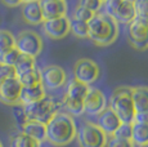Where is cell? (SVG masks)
Here are the masks:
<instances>
[{
    "label": "cell",
    "mask_w": 148,
    "mask_h": 147,
    "mask_svg": "<svg viewBox=\"0 0 148 147\" xmlns=\"http://www.w3.org/2000/svg\"><path fill=\"white\" fill-rule=\"evenodd\" d=\"M134 121L135 123H140V124H144V125H148V111L136 112Z\"/></svg>",
    "instance_id": "e575fe53"
},
{
    "label": "cell",
    "mask_w": 148,
    "mask_h": 147,
    "mask_svg": "<svg viewBox=\"0 0 148 147\" xmlns=\"http://www.w3.org/2000/svg\"><path fill=\"white\" fill-rule=\"evenodd\" d=\"M0 147H4V146H3V143H1V141H0Z\"/></svg>",
    "instance_id": "74e56055"
},
{
    "label": "cell",
    "mask_w": 148,
    "mask_h": 147,
    "mask_svg": "<svg viewBox=\"0 0 148 147\" xmlns=\"http://www.w3.org/2000/svg\"><path fill=\"white\" fill-rule=\"evenodd\" d=\"M70 32H72L76 38L85 39V38H88L89 27H88L86 22L76 21L73 18H70Z\"/></svg>",
    "instance_id": "484cf974"
},
{
    "label": "cell",
    "mask_w": 148,
    "mask_h": 147,
    "mask_svg": "<svg viewBox=\"0 0 148 147\" xmlns=\"http://www.w3.org/2000/svg\"><path fill=\"white\" fill-rule=\"evenodd\" d=\"M13 117H14V121L17 123V125H18L19 129L22 131V128L26 125V123L28 121L26 114H25L23 106H21V104H16V106H13Z\"/></svg>",
    "instance_id": "f1b7e54d"
},
{
    "label": "cell",
    "mask_w": 148,
    "mask_h": 147,
    "mask_svg": "<svg viewBox=\"0 0 148 147\" xmlns=\"http://www.w3.org/2000/svg\"><path fill=\"white\" fill-rule=\"evenodd\" d=\"M16 36L8 30H0V57L14 48Z\"/></svg>",
    "instance_id": "d4e9b609"
},
{
    "label": "cell",
    "mask_w": 148,
    "mask_h": 147,
    "mask_svg": "<svg viewBox=\"0 0 148 147\" xmlns=\"http://www.w3.org/2000/svg\"><path fill=\"white\" fill-rule=\"evenodd\" d=\"M40 145L41 143L28 137L23 132L17 133L10 138V147H40Z\"/></svg>",
    "instance_id": "cb8c5ba5"
},
{
    "label": "cell",
    "mask_w": 148,
    "mask_h": 147,
    "mask_svg": "<svg viewBox=\"0 0 148 147\" xmlns=\"http://www.w3.org/2000/svg\"><path fill=\"white\" fill-rule=\"evenodd\" d=\"M42 30L48 38L53 40H59L63 39L70 34V18L61 17V18L48 19L42 22Z\"/></svg>",
    "instance_id": "5bb4252c"
},
{
    "label": "cell",
    "mask_w": 148,
    "mask_h": 147,
    "mask_svg": "<svg viewBox=\"0 0 148 147\" xmlns=\"http://www.w3.org/2000/svg\"><path fill=\"white\" fill-rule=\"evenodd\" d=\"M103 14L112 18L116 23H130L136 18L134 1L130 0H107L102 4Z\"/></svg>",
    "instance_id": "5b68a950"
},
{
    "label": "cell",
    "mask_w": 148,
    "mask_h": 147,
    "mask_svg": "<svg viewBox=\"0 0 148 147\" xmlns=\"http://www.w3.org/2000/svg\"><path fill=\"white\" fill-rule=\"evenodd\" d=\"M40 8L44 21L66 17L67 13V3L63 0H42Z\"/></svg>",
    "instance_id": "9a60e30c"
},
{
    "label": "cell",
    "mask_w": 148,
    "mask_h": 147,
    "mask_svg": "<svg viewBox=\"0 0 148 147\" xmlns=\"http://www.w3.org/2000/svg\"><path fill=\"white\" fill-rule=\"evenodd\" d=\"M106 147H134L132 141H124V139H117V138L110 137Z\"/></svg>",
    "instance_id": "836d02e7"
},
{
    "label": "cell",
    "mask_w": 148,
    "mask_h": 147,
    "mask_svg": "<svg viewBox=\"0 0 148 147\" xmlns=\"http://www.w3.org/2000/svg\"><path fill=\"white\" fill-rule=\"evenodd\" d=\"M21 132H23L25 134H27L32 139L38 141L39 143L47 141V125L39 123V121L28 120Z\"/></svg>",
    "instance_id": "d6986e66"
},
{
    "label": "cell",
    "mask_w": 148,
    "mask_h": 147,
    "mask_svg": "<svg viewBox=\"0 0 148 147\" xmlns=\"http://www.w3.org/2000/svg\"><path fill=\"white\" fill-rule=\"evenodd\" d=\"M135 14L138 18L148 19V0H136L134 1Z\"/></svg>",
    "instance_id": "4dcf8cb0"
},
{
    "label": "cell",
    "mask_w": 148,
    "mask_h": 147,
    "mask_svg": "<svg viewBox=\"0 0 148 147\" xmlns=\"http://www.w3.org/2000/svg\"><path fill=\"white\" fill-rule=\"evenodd\" d=\"M41 74V85L45 90H56L59 89L66 84L67 81V74L61 66L57 65H48L42 70Z\"/></svg>",
    "instance_id": "8fae6325"
},
{
    "label": "cell",
    "mask_w": 148,
    "mask_h": 147,
    "mask_svg": "<svg viewBox=\"0 0 148 147\" xmlns=\"http://www.w3.org/2000/svg\"><path fill=\"white\" fill-rule=\"evenodd\" d=\"M45 97H47V90H45V88L41 84L35 87H28V88H22L18 104L26 106V104H30L34 102H39V101L44 100Z\"/></svg>",
    "instance_id": "ac0fdd59"
},
{
    "label": "cell",
    "mask_w": 148,
    "mask_h": 147,
    "mask_svg": "<svg viewBox=\"0 0 148 147\" xmlns=\"http://www.w3.org/2000/svg\"><path fill=\"white\" fill-rule=\"evenodd\" d=\"M132 129L133 124H125L121 123V125L116 129L112 137L117 138V139H124V141H132Z\"/></svg>",
    "instance_id": "83f0119b"
},
{
    "label": "cell",
    "mask_w": 148,
    "mask_h": 147,
    "mask_svg": "<svg viewBox=\"0 0 148 147\" xmlns=\"http://www.w3.org/2000/svg\"><path fill=\"white\" fill-rule=\"evenodd\" d=\"M102 4H103V1H101V0H82L79 3L80 7L86 8L88 10L95 13V14L98 13L99 9H102Z\"/></svg>",
    "instance_id": "1f68e13d"
},
{
    "label": "cell",
    "mask_w": 148,
    "mask_h": 147,
    "mask_svg": "<svg viewBox=\"0 0 148 147\" xmlns=\"http://www.w3.org/2000/svg\"><path fill=\"white\" fill-rule=\"evenodd\" d=\"M101 76V69L93 59L81 58L76 61L73 66V80L84 84L86 87H90L94 84Z\"/></svg>",
    "instance_id": "9c48e42d"
},
{
    "label": "cell",
    "mask_w": 148,
    "mask_h": 147,
    "mask_svg": "<svg viewBox=\"0 0 148 147\" xmlns=\"http://www.w3.org/2000/svg\"><path fill=\"white\" fill-rule=\"evenodd\" d=\"M132 101L136 112L148 111V87L132 88Z\"/></svg>",
    "instance_id": "ffe728a7"
},
{
    "label": "cell",
    "mask_w": 148,
    "mask_h": 147,
    "mask_svg": "<svg viewBox=\"0 0 148 147\" xmlns=\"http://www.w3.org/2000/svg\"><path fill=\"white\" fill-rule=\"evenodd\" d=\"M21 14L25 22L30 25H40L44 22L40 8V1L38 0H27L21 5Z\"/></svg>",
    "instance_id": "e0dca14e"
},
{
    "label": "cell",
    "mask_w": 148,
    "mask_h": 147,
    "mask_svg": "<svg viewBox=\"0 0 148 147\" xmlns=\"http://www.w3.org/2000/svg\"><path fill=\"white\" fill-rule=\"evenodd\" d=\"M42 39L38 32L32 30H23L16 36L14 48L21 54L36 58L42 50Z\"/></svg>",
    "instance_id": "ba28073f"
},
{
    "label": "cell",
    "mask_w": 148,
    "mask_h": 147,
    "mask_svg": "<svg viewBox=\"0 0 148 147\" xmlns=\"http://www.w3.org/2000/svg\"><path fill=\"white\" fill-rule=\"evenodd\" d=\"M90 87H86L84 84L79 83L76 80H72L66 90L63 100H62V106L64 109V112L72 115L84 114V100L86 97V93L89 92Z\"/></svg>",
    "instance_id": "277c9868"
},
{
    "label": "cell",
    "mask_w": 148,
    "mask_h": 147,
    "mask_svg": "<svg viewBox=\"0 0 148 147\" xmlns=\"http://www.w3.org/2000/svg\"><path fill=\"white\" fill-rule=\"evenodd\" d=\"M22 3L23 1H8V0H4L3 1V4L7 5V7H19V5H22Z\"/></svg>",
    "instance_id": "d590c367"
},
{
    "label": "cell",
    "mask_w": 148,
    "mask_h": 147,
    "mask_svg": "<svg viewBox=\"0 0 148 147\" xmlns=\"http://www.w3.org/2000/svg\"><path fill=\"white\" fill-rule=\"evenodd\" d=\"M59 107H61V104L56 100L45 97L44 100L39 101V102H34L23 106V110L28 120L39 121V123L47 125L48 121L54 116V114L59 111Z\"/></svg>",
    "instance_id": "8992f818"
},
{
    "label": "cell",
    "mask_w": 148,
    "mask_h": 147,
    "mask_svg": "<svg viewBox=\"0 0 148 147\" xmlns=\"http://www.w3.org/2000/svg\"><path fill=\"white\" fill-rule=\"evenodd\" d=\"M22 85L16 78H10L0 84V102L8 106H16L19 103Z\"/></svg>",
    "instance_id": "4fadbf2b"
},
{
    "label": "cell",
    "mask_w": 148,
    "mask_h": 147,
    "mask_svg": "<svg viewBox=\"0 0 148 147\" xmlns=\"http://www.w3.org/2000/svg\"><path fill=\"white\" fill-rule=\"evenodd\" d=\"M140 147H148V143H147V145H143V146H140Z\"/></svg>",
    "instance_id": "8d00e7d4"
},
{
    "label": "cell",
    "mask_w": 148,
    "mask_h": 147,
    "mask_svg": "<svg viewBox=\"0 0 148 147\" xmlns=\"http://www.w3.org/2000/svg\"><path fill=\"white\" fill-rule=\"evenodd\" d=\"M36 67V61L35 58L28 57L25 54H19L18 59H17L16 65H14V71H16V76H21Z\"/></svg>",
    "instance_id": "7402d4cb"
},
{
    "label": "cell",
    "mask_w": 148,
    "mask_h": 147,
    "mask_svg": "<svg viewBox=\"0 0 148 147\" xmlns=\"http://www.w3.org/2000/svg\"><path fill=\"white\" fill-rule=\"evenodd\" d=\"M147 23H148V19H147Z\"/></svg>",
    "instance_id": "f35d334b"
},
{
    "label": "cell",
    "mask_w": 148,
    "mask_h": 147,
    "mask_svg": "<svg viewBox=\"0 0 148 147\" xmlns=\"http://www.w3.org/2000/svg\"><path fill=\"white\" fill-rule=\"evenodd\" d=\"M76 138L80 147H106L108 142L104 132L93 121H85L79 128Z\"/></svg>",
    "instance_id": "52a82bcc"
},
{
    "label": "cell",
    "mask_w": 148,
    "mask_h": 147,
    "mask_svg": "<svg viewBox=\"0 0 148 147\" xmlns=\"http://www.w3.org/2000/svg\"><path fill=\"white\" fill-rule=\"evenodd\" d=\"M19 54H21V53H19L16 48H13V49H10L9 52H7L5 54H3L1 57H0V63L5 65V66H9V67H14Z\"/></svg>",
    "instance_id": "f546056e"
},
{
    "label": "cell",
    "mask_w": 148,
    "mask_h": 147,
    "mask_svg": "<svg viewBox=\"0 0 148 147\" xmlns=\"http://www.w3.org/2000/svg\"><path fill=\"white\" fill-rule=\"evenodd\" d=\"M132 142L133 145H138L139 147L148 143V125L140 123H133L132 129Z\"/></svg>",
    "instance_id": "44dd1931"
},
{
    "label": "cell",
    "mask_w": 148,
    "mask_h": 147,
    "mask_svg": "<svg viewBox=\"0 0 148 147\" xmlns=\"http://www.w3.org/2000/svg\"><path fill=\"white\" fill-rule=\"evenodd\" d=\"M108 107L107 97L102 90L97 88H89L84 100V114L89 116H98L102 111Z\"/></svg>",
    "instance_id": "7c38bea8"
},
{
    "label": "cell",
    "mask_w": 148,
    "mask_h": 147,
    "mask_svg": "<svg viewBox=\"0 0 148 147\" xmlns=\"http://www.w3.org/2000/svg\"><path fill=\"white\" fill-rule=\"evenodd\" d=\"M127 40L130 45L138 50L148 49V23L146 19L136 18L127 27Z\"/></svg>",
    "instance_id": "30bf717a"
},
{
    "label": "cell",
    "mask_w": 148,
    "mask_h": 147,
    "mask_svg": "<svg viewBox=\"0 0 148 147\" xmlns=\"http://www.w3.org/2000/svg\"><path fill=\"white\" fill-rule=\"evenodd\" d=\"M17 79L19 80L22 88H28V87H35L41 84V74H40V69L35 67L34 70L28 71L26 74L21 76H17Z\"/></svg>",
    "instance_id": "603a6c76"
},
{
    "label": "cell",
    "mask_w": 148,
    "mask_h": 147,
    "mask_svg": "<svg viewBox=\"0 0 148 147\" xmlns=\"http://www.w3.org/2000/svg\"><path fill=\"white\" fill-rule=\"evenodd\" d=\"M94 16H95V13L90 12V10H88L86 8L80 7V5L77 4V7L75 8V10H73V14H72V17H71V18L76 19V21L86 22V23H88V22H89Z\"/></svg>",
    "instance_id": "4316f807"
},
{
    "label": "cell",
    "mask_w": 148,
    "mask_h": 147,
    "mask_svg": "<svg viewBox=\"0 0 148 147\" xmlns=\"http://www.w3.org/2000/svg\"><path fill=\"white\" fill-rule=\"evenodd\" d=\"M10 78H16V71H14V69L0 63V84Z\"/></svg>",
    "instance_id": "d6a6232c"
},
{
    "label": "cell",
    "mask_w": 148,
    "mask_h": 147,
    "mask_svg": "<svg viewBox=\"0 0 148 147\" xmlns=\"http://www.w3.org/2000/svg\"><path fill=\"white\" fill-rule=\"evenodd\" d=\"M95 124L104 132V134L107 137H112L113 133L116 132V129L121 125V121L117 117V115L110 107H107L104 111H102L98 115V120H97Z\"/></svg>",
    "instance_id": "2e32d148"
},
{
    "label": "cell",
    "mask_w": 148,
    "mask_h": 147,
    "mask_svg": "<svg viewBox=\"0 0 148 147\" xmlns=\"http://www.w3.org/2000/svg\"><path fill=\"white\" fill-rule=\"evenodd\" d=\"M77 126L70 114L58 111L47 124V141L53 146H67L76 138Z\"/></svg>",
    "instance_id": "6da1fadb"
},
{
    "label": "cell",
    "mask_w": 148,
    "mask_h": 147,
    "mask_svg": "<svg viewBox=\"0 0 148 147\" xmlns=\"http://www.w3.org/2000/svg\"><path fill=\"white\" fill-rule=\"evenodd\" d=\"M88 38L99 47H106L115 43L119 36V25L103 13H97L88 22Z\"/></svg>",
    "instance_id": "7a4b0ae2"
},
{
    "label": "cell",
    "mask_w": 148,
    "mask_h": 147,
    "mask_svg": "<svg viewBox=\"0 0 148 147\" xmlns=\"http://www.w3.org/2000/svg\"><path fill=\"white\" fill-rule=\"evenodd\" d=\"M108 107L117 115L121 123H134L136 111L132 101V88L130 87H120V88L113 90L111 94Z\"/></svg>",
    "instance_id": "3957f363"
}]
</instances>
